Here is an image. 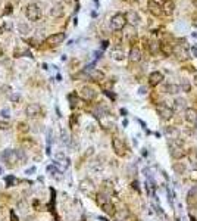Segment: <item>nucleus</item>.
I'll return each instance as SVG.
<instances>
[{
    "instance_id": "obj_10",
    "label": "nucleus",
    "mask_w": 197,
    "mask_h": 221,
    "mask_svg": "<svg viewBox=\"0 0 197 221\" xmlns=\"http://www.w3.org/2000/svg\"><path fill=\"white\" fill-rule=\"evenodd\" d=\"M40 106L37 105V103H29L28 106H27V109H25V114H27V116H29V118H33V116H37L40 114Z\"/></svg>"
},
{
    "instance_id": "obj_9",
    "label": "nucleus",
    "mask_w": 197,
    "mask_h": 221,
    "mask_svg": "<svg viewBox=\"0 0 197 221\" xmlns=\"http://www.w3.org/2000/svg\"><path fill=\"white\" fill-rule=\"evenodd\" d=\"M81 96H82V99H86V100H93V99L96 97V91H94L93 87L84 86L81 89Z\"/></svg>"
},
{
    "instance_id": "obj_4",
    "label": "nucleus",
    "mask_w": 197,
    "mask_h": 221,
    "mask_svg": "<svg viewBox=\"0 0 197 221\" xmlns=\"http://www.w3.org/2000/svg\"><path fill=\"white\" fill-rule=\"evenodd\" d=\"M2 159L6 161V162H18L19 161V155H18V150H13V149H6L3 154H2Z\"/></svg>"
},
{
    "instance_id": "obj_25",
    "label": "nucleus",
    "mask_w": 197,
    "mask_h": 221,
    "mask_svg": "<svg viewBox=\"0 0 197 221\" xmlns=\"http://www.w3.org/2000/svg\"><path fill=\"white\" fill-rule=\"evenodd\" d=\"M160 49L163 50V53H165V55H169V53L172 52V49H171V47H168L166 44H160Z\"/></svg>"
},
{
    "instance_id": "obj_12",
    "label": "nucleus",
    "mask_w": 197,
    "mask_h": 221,
    "mask_svg": "<svg viewBox=\"0 0 197 221\" xmlns=\"http://www.w3.org/2000/svg\"><path fill=\"white\" fill-rule=\"evenodd\" d=\"M50 15H52L53 18H60L63 15V6L60 3H56V5L52 6V9H50Z\"/></svg>"
},
{
    "instance_id": "obj_21",
    "label": "nucleus",
    "mask_w": 197,
    "mask_h": 221,
    "mask_svg": "<svg viewBox=\"0 0 197 221\" xmlns=\"http://www.w3.org/2000/svg\"><path fill=\"white\" fill-rule=\"evenodd\" d=\"M112 144H113V149L116 150V154H121V146H119V139H113L112 140Z\"/></svg>"
},
{
    "instance_id": "obj_5",
    "label": "nucleus",
    "mask_w": 197,
    "mask_h": 221,
    "mask_svg": "<svg viewBox=\"0 0 197 221\" xmlns=\"http://www.w3.org/2000/svg\"><path fill=\"white\" fill-rule=\"evenodd\" d=\"M65 37H66V35H65V33H56V34L49 35L46 41H47L50 46H58V44H60L63 40H65Z\"/></svg>"
},
{
    "instance_id": "obj_6",
    "label": "nucleus",
    "mask_w": 197,
    "mask_h": 221,
    "mask_svg": "<svg viewBox=\"0 0 197 221\" xmlns=\"http://www.w3.org/2000/svg\"><path fill=\"white\" fill-rule=\"evenodd\" d=\"M156 110H158V114L162 118H165V120H168V118H171L174 114V110L169 108V106L163 105V103H160V105H158V108H156Z\"/></svg>"
},
{
    "instance_id": "obj_23",
    "label": "nucleus",
    "mask_w": 197,
    "mask_h": 221,
    "mask_svg": "<svg viewBox=\"0 0 197 221\" xmlns=\"http://www.w3.org/2000/svg\"><path fill=\"white\" fill-rule=\"evenodd\" d=\"M0 115L3 116V118H9L10 116V112L8 108H3V109H0Z\"/></svg>"
},
{
    "instance_id": "obj_24",
    "label": "nucleus",
    "mask_w": 197,
    "mask_h": 221,
    "mask_svg": "<svg viewBox=\"0 0 197 221\" xmlns=\"http://www.w3.org/2000/svg\"><path fill=\"white\" fill-rule=\"evenodd\" d=\"M15 183H16V178L15 177H6V184H8V187L13 186Z\"/></svg>"
},
{
    "instance_id": "obj_18",
    "label": "nucleus",
    "mask_w": 197,
    "mask_h": 221,
    "mask_svg": "<svg viewBox=\"0 0 197 221\" xmlns=\"http://www.w3.org/2000/svg\"><path fill=\"white\" fill-rule=\"evenodd\" d=\"M112 58L116 59V61H122L124 59V52L121 49H115V50H112Z\"/></svg>"
},
{
    "instance_id": "obj_39",
    "label": "nucleus",
    "mask_w": 197,
    "mask_h": 221,
    "mask_svg": "<svg viewBox=\"0 0 197 221\" xmlns=\"http://www.w3.org/2000/svg\"><path fill=\"white\" fill-rule=\"evenodd\" d=\"M165 2H166V0H165Z\"/></svg>"
},
{
    "instance_id": "obj_16",
    "label": "nucleus",
    "mask_w": 197,
    "mask_h": 221,
    "mask_svg": "<svg viewBox=\"0 0 197 221\" xmlns=\"http://www.w3.org/2000/svg\"><path fill=\"white\" fill-rule=\"evenodd\" d=\"M174 52L177 53V56L179 59H187L188 58V53H187V50L184 47H179V46H177V47L174 49Z\"/></svg>"
},
{
    "instance_id": "obj_17",
    "label": "nucleus",
    "mask_w": 197,
    "mask_h": 221,
    "mask_svg": "<svg viewBox=\"0 0 197 221\" xmlns=\"http://www.w3.org/2000/svg\"><path fill=\"white\" fill-rule=\"evenodd\" d=\"M165 91L171 93V94H175V93L179 91V86H177V84H166L165 86Z\"/></svg>"
},
{
    "instance_id": "obj_32",
    "label": "nucleus",
    "mask_w": 197,
    "mask_h": 221,
    "mask_svg": "<svg viewBox=\"0 0 197 221\" xmlns=\"http://www.w3.org/2000/svg\"><path fill=\"white\" fill-rule=\"evenodd\" d=\"M33 173H35V167H33V168L27 170V174H33Z\"/></svg>"
},
{
    "instance_id": "obj_31",
    "label": "nucleus",
    "mask_w": 197,
    "mask_h": 221,
    "mask_svg": "<svg viewBox=\"0 0 197 221\" xmlns=\"http://www.w3.org/2000/svg\"><path fill=\"white\" fill-rule=\"evenodd\" d=\"M19 127H21V128H19L21 131H22V130H24V131H28V127H27V124H19Z\"/></svg>"
},
{
    "instance_id": "obj_29",
    "label": "nucleus",
    "mask_w": 197,
    "mask_h": 221,
    "mask_svg": "<svg viewBox=\"0 0 197 221\" xmlns=\"http://www.w3.org/2000/svg\"><path fill=\"white\" fill-rule=\"evenodd\" d=\"M19 31L22 34H27V33H28V27H27V25H24V24H21L19 25Z\"/></svg>"
},
{
    "instance_id": "obj_2",
    "label": "nucleus",
    "mask_w": 197,
    "mask_h": 221,
    "mask_svg": "<svg viewBox=\"0 0 197 221\" xmlns=\"http://www.w3.org/2000/svg\"><path fill=\"white\" fill-rule=\"evenodd\" d=\"M111 25L113 30H122L127 25V19H125V15L124 13H115L113 16H112L111 19Z\"/></svg>"
},
{
    "instance_id": "obj_11",
    "label": "nucleus",
    "mask_w": 197,
    "mask_h": 221,
    "mask_svg": "<svg viewBox=\"0 0 197 221\" xmlns=\"http://www.w3.org/2000/svg\"><path fill=\"white\" fill-rule=\"evenodd\" d=\"M125 19H127V24H131V25H137L140 22V18L138 15L135 13V12H128V13H125Z\"/></svg>"
},
{
    "instance_id": "obj_1",
    "label": "nucleus",
    "mask_w": 197,
    "mask_h": 221,
    "mask_svg": "<svg viewBox=\"0 0 197 221\" xmlns=\"http://www.w3.org/2000/svg\"><path fill=\"white\" fill-rule=\"evenodd\" d=\"M25 15H27V18L29 21H39L40 16H41V10H40L39 5H35V3H29L27 6V9H25Z\"/></svg>"
},
{
    "instance_id": "obj_36",
    "label": "nucleus",
    "mask_w": 197,
    "mask_h": 221,
    "mask_svg": "<svg viewBox=\"0 0 197 221\" xmlns=\"http://www.w3.org/2000/svg\"><path fill=\"white\" fill-rule=\"evenodd\" d=\"M101 46H103V49H106V47H107V41H103V44H101Z\"/></svg>"
},
{
    "instance_id": "obj_34",
    "label": "nucleus",
    "mask_w": 197,
    "mask_h": 221,
    "mask_svg": "<svg viewBox=\"0 0 197 221\" xmlns=\"http://www.w3.org/2000/svg\"><path fill=\"white\" fill-rule=\"evenodd\" d=\"M146 91H147V90H146L144 87H140V93H141V94H144Z\"/></svg>"
},
{
    "instance_id": "obj_7",
    "label": "nucleus",
    "mask_w": 197,
    "mask_h": 221,
    "mask_svg": "<svg viewBox=\"0 0 197 221\" xmlns=\"http://www.w3.org/2000/svg\"><path fill=\"white\" fill-rule=\"evenodd\" d=\"M147 9H149L150 13L154 15V16H160V15H162V6L159 5L158 2H154V0H149Z\"/></svg>"
},
{
    "instance_id": "obj_38",
    "label": "nucleus",
    "mask_w": 197,
    "mask_h": 221,
    "mask_svg": "<svg viewBox=\"0 0 197 221\" xmlns=\"http://www.w3.org/2000/svg\"><path fill=\"white\" fill-rule=\"evenodd\" d=\"M2 173H3V168H2V167H0V174H2Z\"/></svg>"
},
{
    "instance_id": "obj_19",
    "label": "nucleus",
    "mask_w": 197,
    "mask_h": 221,
    "mask_svg": "<svg viewBox=\"0 0 197 221\" xmlns=\"http://www.w3.org/2000/svg\"><path fill=\"white\" fill-rule=\"evenodd\" d=\"M90 77L93 78V80H96V81H100V80H103V72L100 71H91V74H90Z\"/></svg>"
},
{
    "instance_id": "obj_28",
    "label": "nucleus",
    "mask_w": 197,
    "mask_h": 221,
    "mask_svg": "<svg viewBox=\"0 0 197 221\" xmlns=\"http://www.w3.org/2000/svg\"><path fill=\"white\" fill-rule=\"evenodd\" d=\"M150 50H152V53H156V50H158V43L156 41H150Z\"/></svg>"
},
{
    "instance_id": "obj_37",
    "label": "nucleus",
    "mask_w": 197,
    "mask_h": 221,
    "mask_svg": "<svg viewBox=\"0 0 197 221\" xmlns=\"http://www.w3.org/2000/svg\"><path fill=\"white\" fill-rule=\"evenodd\" d=\"M2 55H3V50H2V47H0V56H2Z\"/></svg>"
},
{
    "instance_id": "obj_27",
    "label": "nucleus",
    "mask_w": 197,
    "mask_h": 221,
    "mask_svg": "<svg viewBox=\"0 0 197 221\" xmlns=\"http://www.w3.org/2000/svg\"><path fill=\"white\" fill-rule=\"evenodd\" d=\"M19 99H21V96L18 94V93H13V94L10 96V100L13 102V103H18V102H19Z\"/></svg>"
},
{
    "instance_id": "obj_20",
    "label": "nucleus",
    "mask_w": 197,
    "mask_h": 221,
    "mask_svg": "<svg viewBox=\"0 0 197 221\" xmlns=\"http://www.w3.org/2000/svg\"><path fill=\"white\" fill-rule=\"evenodd\" d=\"M174 103H175V109H184V108H185V100H184V99H177V100L174 102Z\"/></svg>"
},
{
    "instance_id": "obj_13",
    "label": "nucleus",
    "mask_w": 197,
    "mask_h": 221,
    "mask_svg": "<svg viewBox=\"0 0 197 221\" xmlns=\"http://www.w3.org/2000/svg\"><path fill=\"white\" fill-rule=\"evenodd\" d=\"M174 10H175V3L172 0H166L165 2L163 8H162V13H166V15H172Z\"/></svg>"
},
{
    "instance_id": "obj_26",
    "label": "nucleus",
    "mask_w": 197,
    "mask_h": 221,
    "mask_svg": "<svg viewBox=\"0 0 197 221\" xmlns=\"http://www.w3.org/2000/svg\"><path fill=\"white\" fill-rule=\"evenodd\" d=\"M10 125H9V122L8 121H0V130H8Z\"/></svg>"
},
{
    "instance_id": "obj_3",
    "label": "nucleus",
    "mask_w": 197,
    "mask_h": 221,
    "mask_svg": "<svg viewBox=\"0 0 197 221\" xmlns=\"http://www.w3.org/2000/svg\"><path fill=\"white\" fill-rule=\"evenodd\" d=\"M97 203H99L106 212H113V207H112V203H111V199L107 196H105L103 193L97 195Z\"/></svg>"
},
{
    "instance_id": "obj_22",
    "label": "nucleus",
    "mask_w": 197,
    "mask_h": 221,
    "mask_svg": "<svg viewBox=\"0 0 197 221\" xmlns=\"http://www.w3.org/2000/svg\"><path fill=\"white\" fill-rule=\"evenodd\" d=\"M185 114H187V116H185V118H187V121H193V118L196 116V112H194L193 109H187V112H185Z\"/></svg>"
},
{
    "instance_id": "obj_33",
    "label": "nucleus",
    "mask_w": 197,
    "mask_h": 221,
    "mask_svg": "<svg viewBox=\"0 0 197 221\" xmlns=\"http://www.w3.org/2000/svg\"><path fill=\"white\" fill-rule=\"evenodd\" d=\"M193 83H194V84L197 86V72L194 74V77H193Z\"/></svg>"
},
{
    "instance_id": "obj_8",
    "label": "nucleus",
    "mask_w": 197,
    "mask_h": 221,
    "mask_svg": "<svg viewBox=\"0 0 197 221\" xmlns=\"http://www.w3.org/2000/svg\"><path fill=\"white\" fill-rule=\"evenodd\" d=\"M163 81V74L160 71H154L149 75V84L150 86H158Z\"/></svg>"
},
{
    "instance_id": "obj_35",
    "label": "nucleus",
    "mask_w": 197,
    "mask_h": 221,
    "mask_svg": "<svg viewBox=\"0 0 197 221\" xmlns=\"http://www.w3.org/2000/svg\"><path fill=\"white\" fill-rule=\"evenodd\" d=\"M147 155H149V152H147L146 149H143V156H147Z\"/></svg>"
},
{
    "instance_id": "obj_14",
    "label": "nucleus",
    "mask_w": 197,
    "mask_h": 221,
    "mask_svg": "<svg viewBox=\"0 0 197 221\" xmlns=\"http://www.w3.org/2000/svg\"><path fill=\"white\" fill-rule=\"evenodd\" d=\"M130 59L132 62H138L141 61V50L138 47H132L130 50Z\"/></svg>"
},
{
    "instance_id": "obj_30",
    "label": "nucleus",
    "mask_w": 197,
    "mask_h": 221,
    "mask_svg": "<svg viewBox=\"0 0 197 221\" xmlns=\"http://www.w3.org/2000/svg\"><path fill=\"white\" fill-rule=\"evenodd\" d=\"M12 9H13V8H12V5H10V3H8V5H6V10H5V15H9L10 12H12Z\"/></svg>"
},
{
    "instance_id": "obj_15",
    "label": "nucleus",
    "mask_w": 197,
    "mask_h": 221,
    "mask_svg": "<svg viewBox=\"0 0 197 221\" xmlns=\"http://www.w3.org/2000/svg\"><path fill=\"white\" fill-rule=\"evenodd\" d=\"M81 190L84 193H91L93 190H94V186H93V183L90 181V180H84V181L81 183Z\"/></svg>"
}]
</instances>
